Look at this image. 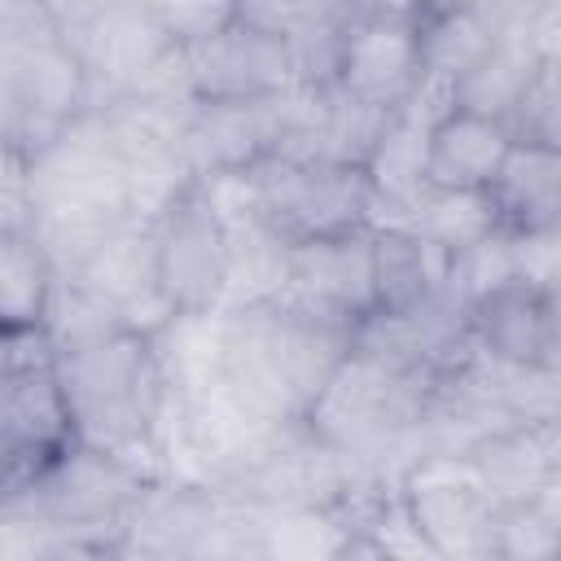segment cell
<instances>
[{"instance_id": "7a4b0ae2", "label": "cell", "mask_w": 561, "mask_h": 561, "mask_svg": "<svg viewBox=\"0 0 561 561\" xmlns=\"http://www.w3.org/2000/svg\"><path fill=\"white\" fill-rule=\"evenodd\" d=\"M351 351V324L302 311L285 298L228 311L219 386L267 421H302L307 403Z\"/></svg>"}, {"instance_id": "4316f807", "label": "cell", "mask_w": 561, "mask_h": 561, "mask_svg": "<svg viewBox=\"0 0 561 561\" xmlns=\"http://www.w3.org/2000/svg\"><path fill=\"white\" fill-rule=\"evenodd\" d=\"M57 276L35 245L31 228H13L0 237V333H26L44 324Z\"/></svg>"}, {"instance_id": "ab89813d", "label": "cell", "mask_w": 561, "mask_h": 561, "mask_svg": "<svg viewBox=\"0 0 561 561\" xmlns=\"http://www.w3.org/2000/svg\"><path fill=\"white\" fill-rule=\"evenodd\" d=\"M469 4H478V0H408V9H412V18H416V22H421V18L451 13V9H469Z\"/></svg>"}, {"instance_id": "2e32d148", "label": "cell", "mask_w": 561, "mask_h": 561, "mask_svg": "<svg viewBox=\"0 0 561 561\" xmlns=\"http://www.w3.org/2000/svg\"><path fill=\"white\" fill-rule=\"evenodd\" d=\"M280 145V105L272 96L245 101H193L184 123V153L188 167L202 175L219 171H250Z\"/></svg>"}, {"instance_id": "30bf717a", "label": "cell", "mask_w": 561, "mask_h": 561, "mask_svg": "<svg viewBox=\"0 0 561 561\" xmlns=\"http://www.w3.org/2000/svg\"><path fill=\"white\" fill-rule=\"evenodd\" d=\"M57 285H79L83 294H92L101 307L114 311L118 329L140 337H153L175 316V302L158 285L153 224L145 219H118L83 259V267Z\"/></svg>"}, {"instance_id": "836d02e7", "label": "cell", "mask_w": 561, "mask_h": 561, "mask_svg": "<svg viewBox=\"0 0 561 561\" xmlns=\"http://www.w3.org/2000/svg\"><path fill=\"white\" fill-rule=\"evenodd\" d=\"M557 66H561V61H539V66L526 75V83H522V92H517V101H513V110H508V118H504V127H508L513 140L561 145V140H557V131H561Z\"/></svg>"}, {"instance_id": "ffe728a7", "label": "cell", "mask_w": 561, "mask_h": 561, "mask_svg": "<svg viewBox=\"0 0 561 561\" xmlns=\"http://www.w3.org/2000/svg\"><path fill=\"white\" fill-rule=\"evenodd\" d=\"M22 110H26V140H22L26 158L70 118L88 114V79L75 48L61 35L39 39L22 53Z\"/></svg>"}, {"instance_id": "e0dca14e", "label": "cell", "mask_w": 561, "mask_h": 561, "mask_svg": "<svg viewBox=\"0 0 561 561\" xmlns=\"http://www.w3.org/2000/svg\"><path fill=\"white\" fill-rule=\"evenodd\" d=\"M478 486L495 504H522L561 482V421L543 425H500L486 438H478L469 451Z\"/></svg>"}, {"instance_id": "cb8c5ba5", "label": "cell", "mask_w": 561, "mask_h": 561, "mask_svg": "<svg viewBox=\"0 0 561 561\" xmlns=\"http://www.w3.org/2000/svg\"><path fill=\"white\" fill-rule=\"evenodd\" d=\"M373 237V307H416L443 294L447 250L412 228H377Z\"/></svg>"}, {"instance_id": "74e56055", "label": "cell", "mask_w": 561, "mask_h": 561, "mask_svg": "<svg viewBox=\"0 0 561 561\" xmlns=\"http://www.w3.org/2000/svg\"><path fill=\"white\" fill-rule=\"evenodd\" d=\"M110 4H118V0H39V9H44V18L53 22V31L66 39V35H75V31H83L92 18H101Z\"/></svg>"}, {"instance_id": "8d00e7d4", "label": "cell", "mask_w": 561, "mask_h": 561, "mask_svg": "<svg viewBox=\"0 0 561 561\" xmlns=\"http://www.w3.org/2000/svg\"><path fill=\"white\" fill-rule=\"evenodd\" d=\"M22 53L26 48H0V136H9L18 149L26 140V110H22Z\"/></svg>"}, {"instance_id": "484cf974", "label": "cell", "mask_w": 561, "mask_h": 561, "mask_svg": "<svg viewBox=\"0 0 561 561\" xmlns=\"http://www.w3.org/2000/svg\"><path fill=\"white\" fill-rule=\"evenodd\" d=\"M346 543H351V526L342 522L337 508L254 504V557L259 561H333V557H346Z\"/></svg>"}, {"instance_id": "4fadbf2b", "label": "cell", "mask_w": 561, "mask_h": 561, "mask_svg": "<svg viewBox=\"0 0 561 561\" xmlns=\"http://www.w3.org/2000/svg\"><path fill=\"white\" fill-rule=\"evenodd\" d=\"M285 302L329 316L337 324H355L373 311V237L368 228L289 241V280L280 289Z\"/></svg>"}, {"instance_id": "603a6c76", "label": "cell", "mask_w": 561, "mask_h": 561, "mask_svg": "<svg viewBox=\"0 0 561 561\" xmlns=\"http://www.w3.org/2000/svg\"><path fill=\"white\" fill-rule=\"evenodd\" d=\"M224 337H228V311H175L149 342L158 373L171 394H193L219 381L224 368Z\"/></svg>"}, {"instance_id": "8fae6325", "label": "cell", "mask_w": 561, "mask_h": 561, "mask_svg": "<svg viewBox=\"0 0 561 561\" xmlns=\"http://www.w3.org/2000/svg\"><path fill=\"white\" fill-rule=\"evenodd\" d=\"M180 66L193 101H245L272 96L294 83V57L280 31H267L250 18H232L215 35L184 44Z\"/></svg>"}, {"instance_id": "44dd1931", "label": "cell", "mask_w": 561, "mask_h": 561, "mask_svg": "<svg viewBox=\"0 0 561 561\" xmlns=\"http://www.w3.org/2000/svg\"><path fill=\"white\" fill-rule=\"evenodd\" d=\"M513 136L504 123L451 110L430 127V153H425V184L434 188H486L500 158L508 153Z\"/></svg>"}, {"instance_id": "d6a6232c", "label": "cell", "mask_w": 561, "mask_h": 561, "mask_svg": "<svg viewBox=\"0 0 561 561\" xmlns=\"http://www.w3.org/2000/svg\"><path fill=\"white\" fill-rule=\"evenodd\" d=\"M44 557H88L83 543L39 508L18 495H0V561H44Z\"/></svg>"}, {"instance_id": "5bb4252c", "label": "cell", "mask_w": 561, "mask_h": 561, "mask_svg": "<svg viewBox=\"0 0 561 561\" xmlns=\"http://www.w3.org/2000/svg\"><path fill=\"white\" fill-rule=\"evenodd\" d=\"M421 79V22L412 13H368L346 22L333 83L381 105L399 110Z\"/></svg>"}, {"instance_id": "7402d4cb", "label": "cell", "mask_w": 561, "mask_h": 561, "mask_svg": "<svg viewBox=\"0 0 561 561\" xmlns=\"http://www.w3.org/2000/svg\"><path fill=\"white\" fill-rule=\"evenodd\" d=\"M394 110H381L337 83H324L320 88V105H316V118L307 123V131L298 140H289L285 158H311V162H342V167H364L386 118Z\"/></svg>"}, {"instance_id": "d590c367", "label": "cell", "mask_w": 561, "mask_h": 561, "mask_svg": "<svg viewBox=\"0 0 561 561\" xmlns=\"http://www.w3.org/2000/svg\"><path fill=\"white\" fill-rule=\"evenodd\" d=\"M513 272H517V285L557 294V276H561V232H557V228L513 232Z\"/></svg>"}, {"instance_id": "9a60e30c", "label": "cell", "mask_w": 561, "mask_h": 561, "mask_svg": "<svg viewBox=\"0 0 561 561\" xmlns=\"http://www.w3.org/2000/svg\"><path fill=\"white\" fill-rule=\"evenodd\" d=\"M219 517V486L188 478H149L123 513L118 557H206L210 526Z\"/></svg>"}, {"instance_id": "ba28073f", "label": "cell", "mask_w": 561, "mask_h": 561, "mask_svg": "<svg viewBox=\"0 0 561 561\" xmlns=\"http://www.w3.org/2000/svg\"><path fill=\"white\" fill-rule=\"evenodd\" d=\"M75 48L83 79H88V110H105L110 101L140 92L171 57L180 44L167 39L158 18L149 13L145 0H118L101 18H92L83 31L66 35Z\"/></svg>"}, {"instance_id": "1f68e13d", "label": "cell", "mask_w": 561, "mask_h": 561, "mask_svg": "<svg viewBox=\"0 0 561 561\" xmlns=\"http://www.w3.org/2000/svg\"><path fill=\"white\" fill-rule=\"evenodd\" d=\"M491 44L495 39H491V26H486L478 4L451 9V13H438V18H421V70H430V75L456 79Z\"/></svg>"}, {"instance_id": "7c38bea8", "label": "cell", "mask_w": 561, "mask_h": 561, "mask_svg": "<svg viewBox=\"0 0 561 561\" xmlns=\"http://www.w3.org/2000/svg\"><path fill=\"white\" fill-rule=\"evenodd\" d=\"M153 263L158 285L175 302V311L219 307L228 276V228L206 206L197 184L162 219H153Z\"/></svg>"}, {"instance_id": "60d3db41", "label": "cell", "mask_w": 561, "mask_h": 561, "mask_svg": "<svg viewBox=\"0 0 561 561\" xmlns=\"http://www.w3.org/2000/svg\"><path fill=\"white\" fill-rule=\"evenodd\" d=\"M9 364H13V333H0V377L9 373Z\"/></svg>"}, {"instance_id": "d6986e66", "label": "cell", "mask_w": 561, "mask_h": 561, "mask_svg": "<svg viewBox=\"0 0 561 561\" xmlns=\"http://www.w3.org/2000/svg\"><path fill=\"white\" fill-rule=\"evenodd\" d=\"M486 197L495 206L500 228H508V232L557 228V219H561V145L513 140L486 184Z\"/></svg>"}, {"instance_id": "e575fe53", "label": "cell", "mask_w": 561, "mask_h": 561, "mask_svg": "<svg viewBox=\"0 0 561 561\" xmlns=\"http://www.w3.org/2000/svg\"><path fill=\"white\" fill-rule=\"evenodd\" d=\"M145 4L158 18V26L167 31V39L180 48L215 35L219 26H228L241 13L237 0H145Z\"/></svg>"}, {"instance_id": "f35d334b", "label": "cell", "mask_w": 561, "mask_h": 561, "mask_svg": "<svg viewBox=\"0 0 561 561\" xmlns=\"http://www.w3.org/2000/svg\"><path fill=\"white\" fill-rule=\"evenodd\" d=\"M22 171H26V153L0 136V188H22Z\"/></svg>"}, {"instance_id": "9c48e42d", "label": "cell", "mask_w": 561, "mask_h": 561, "mask_svg": "<svg viewBox=\"0 0 561 561\" xmlns=\"http://www.w3.org/2000/svg\"><path fill=\"white\" fill-rule=\"evenodd\" d=\"M355 473V460L316 438L302 421L276 430V438L219 491L272 504V508H337Z\"/></svg>"}, {"instance_id": "f546056e", "label": "cell", "mask_w": 561, "mask_h": 561, "mask_svg": "<svg viewBox=\"0 0 561 561\" xmlns=\"http://www.w3.org/2000/svg\"><path fill=\"white\" fill-rule=\"evenodd\" d=\"M539 61H530L526 53L508 48V44H491L469 70H460L451 79V101L456 110H469V114H482V118H495L504 123L526 75L535 70Z\"/></svg>"}, {"instance_id": "8992f818", "label": "cell", "mask_w": 561, "mask_h": 561, "mask_svg": "<svg viewBox=\"0 0 561 561\" xmlns=\"http://www.w3.org/2000/svg\"><path fill=\"white\" fill-rule=\"evenodd\" d=\"M399 495L434 548V561H491L495 500L478 486L469 456H421L399 478Z\"/></svg>"}, {"instance_id": "ac0fdd59", "label": "cell", "mask_w": 561, "mask_h": 561, "mask_svg": "<svg viewBox=\"0 0 561 561\" xmlns=\"http://www.w3.org/2000/svg\"><path fill=\"white\" fill-rule=\"evenodd\" d=\"M473 342L508 364H561V329H557V294L530 285H504L486 302L469 311Z\"/></svg>"}, {"instance_id": "3957f363", "label": "cell", "mask_w": 561, "mask_h": 561, "mask_svg": "<svg viewBox=\"0 0 561 561\" xmlns=\"http://www.w3.org/2000/svg\"><path fill=\"white\" fill-rule=\"evenodd\" d=\"M26 215L66 219H131L127 215V171L110 136V123L88 110L53 131L22 171Z\"/></svg>"}, {"instance_id": "4dcf8cb0", "label": "cell", "mask_w": 561, "mask_h": 561, "mask_svg": "<svg viewBox=\"0 0 561 561\" xmlns=\"http://www.w3.org/2000/svg\"><path fill=\"white\" fill-rule=\"evenodd\" d=\"M517 272H513V232L508 228H495L486 232L482 241L447 254V276H443V298L469 316L478 302H486L491 294H500L504 285H513Z\"/></svg>"}, {"instance_id": "52a82bcc", "label": "cell", "mask_w": 561, "mask_h": 561, "mask_svg": "<svg viewBox=\"0 0 561 561\" xmlns=\"http://www.w3.org/2000/svg\"><path fill=\"white\" fill-rule=\"evenodd\" d=\"M70 438V408L53 359H13L0 377V495L26 486Z\"/></svg>"}, {"instance_id": "5b68a950", "label": "cell", "mask_w": 561, "mask_h": 561, "mask_svg": "<svg viewBox=\"0 0 561 561\" xmlns=\"http://www.w3.org/2000/svg\"><path fill=\"white\" fill-rule=\"evenodd\" d=\"M250 184H254L259 219L285 241H311V237L364 228L373 202L364 167L311 162L285 153H267L263 162H254Z\"/></svg>"}, {"instance_id": "277c9868", "label": "cell", "mask_w": 561, "mask_h": 561, "mask_svg": "<svg viewBox=\"0 0 561 561\" xmlns=\"http://www.w3.org/2000/svg\"><path fill=\"white\" fill-rule=\"evenodd\" d=\"M145 482L149 478L131 460L70 438L26 486H18L9 495L26 500L44 517L61 522L83 543L88 557H118L123 513L131 508V500L140 495Z\"/></svg>"}, {"instance_id": "f1b7e54d", "label": "cell", "mask_w": 561, "mask_h": 561, "mask_svg": "<svg viewBox=\"0 0 561 561\" xmlns=\"http://www.w3.org/2000/svg\"><path fill=\"white\" fill-rule=\"evenodd\" d=\"M561 552V482L522 504H495L491 561H548Z\"/></svg>"}, {"instance_id": "d4e9b609", "label": "cell", "mask_w": 561, "mask_h": 561, "mask_svg": "<svg viewBox=\"0 0 561 561\" xmlns=\"http://www.w3.org/2000/svg\"><path fill=\"white\" fill-rule=\"evenodd\" d=\"M289 280V241L272 232L259 215L228 224V276H224V311H245L280 298Z\"/></svg>"}, {"instance_id": "83f0119b", "label": "cell", "mask_w": 561, "mask_h": 561, "mask_svg": "<svg viewBox=\"0 0 561 561\" xmlns=\"http://www.w3.org/2000/svg\"><path fill=\"white\" fill-rule=\"evenodd\" d=\"M408 228L430 237L438 250L456 254V250L482 241L486 232H495L500 219H495L486 188H434V184H425L416 193V202L408 206Z\"/></svg>"}, {"instance_id": "6da1fadb", "label": "cell", "mask_w": 561, "mask_h": 561, "mask_svg": "<svg viewBox=\"0 0 561 561\" xmlns=\"http://www.w3.org/2000/svg\"><path fill=\"white\" fill-rule=\"evenodd\" d=\"M70 430L79 443L105 447L131 460L145 478H167L158 451V416L167 403V381L153 359V342L127 329H110L92 342L53 355Z\"/></svg>"}]
</instances>
